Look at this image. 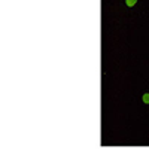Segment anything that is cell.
Wrapping results in <instances>:
<instances>
[{
  "label": "cell",
  "mask_w": 149,
  "mask_h": 149,
  "mask_svg": "<svg viewBox=\"0 0 149 149\" xmlns=\"http://www.w3.org/2000/svg\"><path fill=\"white\" fill-rule=\"evenodd\" d=\"M137 5V0H125V6L127 8H134Z\"/></svg>",
  "instance_id": "obj_1"
},
{
  "label": "cell",
  "mask_w": 149,
  "mask_h": 149,
  "mask_svg": "<svg viewBox=\"0 0 149 149\" xmlns=\"http://www.w3.org/2000/svg\"><path fill=\"white\" fill-rule=\"evenodd\" d=\"M142 102H143L145 104H149V93H145V94L142 95Z\"/></svg>",
  "instance_id": "obj_2"
},
{
  "label": "cell",
  "mask_w": 149,
  "mask_h": 149,
  "mask_svg": "<svg viewBox=\"0 0 149 149\" xmlns=\"http://www.w3.org/2000/svg\"><path fill=\"white\" fill-rule=\"evenodd\" d=\"M124 2H125V0H124Z\"/></svg>",
  "instance_id": "obj_3"
}]
</instances>
